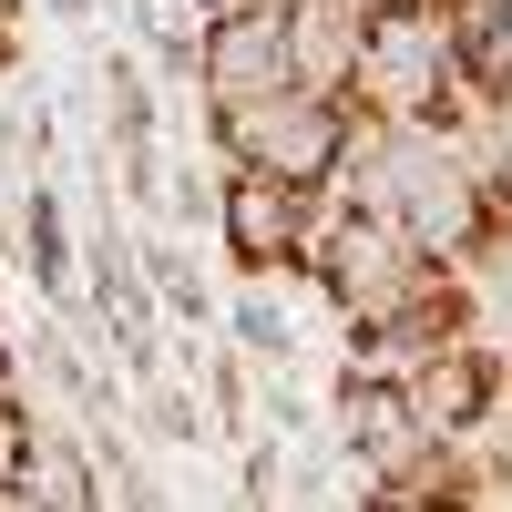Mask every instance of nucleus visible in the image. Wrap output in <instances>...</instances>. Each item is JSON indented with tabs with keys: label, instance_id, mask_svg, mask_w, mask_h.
Listing matches in <instances>:
<instances>
[{
	"label": "nucleus",
	"instance_id": "f257e3e1",
	"mask_svg": "<svg viewBox=\"0 0 512 512\" xmlns=\"http://www.w3.org/2000/svg\"><path fill=\"white\" fill-rule=\"evenodd\" d=\"M297 277H318V308H328L338 328H369V318L410 308V297L441 277V256L420 246L400 216L328 205V226H318V246H308V267H297Z\"/></svg>",
	"mask_w": 512,
	"mask_h": 512
},
{
	"label": "nucleus",
	"instance_id": "f03ea898",
	"mask_svg": "<svg viewBox=\"0 0 512 512\" xmlns=\"http://www.w3.org/2000/svg\"><path fill=\"white\" fill-rule=\"evenodd\" d=\"M338 144H349V103H338V93H308V82H267V93L205 103V154H216V164H256V175L328 185Z\"/></svg>",
	"mask_w": 512,
	"mask_h": 512
},
{
	"label": "nucleus",
	"instance_id": "7ed1b4c3",
	"mask_svg": "<svg viewBox=\"0 0 512 512\" xmlns=\"http://www.w3.org/2000/svg\"><path fill=\"white\" fill-rule=\"evenodd\" d=\"M328 226V185H297V175H256V164H216V205H205V236L236 277H297L308 246Z\"/></svg>",
	"mask_w": 512,
	"mask_h": 512
},
{
	"label": "nucleus",
	"instance_id": "20e7f679",
	"mask_svg": "<svg viewBox=\"0 0 512 512\" xmlns=\"http://www.w3.org/2000/svg\"><path fill=\"white\" fill-rule=\"evenodd\" d=\"M349 113H400V123H451V41L441 0H369Z\"/></svg>",
	"mask_w": 512,
	"mask_h": 512
},
{
	"label": "nucleus",
	"instance_id": "39448f33",
	"mask_svg": "<svg viewBox=\"0 0 512 512\" xmlns=\"http://www.w3.org/2000/svg\"><path fill=\"white\" fill-rule=\"evenodd\" d=\"M328 451L349 461V482L338 492H359L379 502V482H400L420 451H431V431H420V410L400 379H379V369H338L328 379Z\"/></svg>",
	"mask_w": 512,
	"mask_h": 512
},
{
	"label": "nucleus",
	"instance_id": "423d86ee",
	"mask_svg": "<svg viewBox=\"0 0 512 512\" xmlns=\"http://www.w3.org/2000/svg\"><path fill=\"white\" fill-rule=\"evenodd\" d=\"M400 390H410V410H420L431 441H472L482 420H492V400L512 390V369H502V349H492L482 328H461V338H441V349H420L400 369Z\"/></svg>",
	"mask_w": 512,
	"mask_h": 512
},
{
	"label": "nucleus",
	"instance_id": "0eeeda50",
	"mask_svg": "<svg viewBox=\"0 0 512 512\" xmlns=\"http://www.w3.org/2000/svg\"><path fill=\"white\" fill-rule=\"evenodd\" d=\"M287 82V31H277V0H216L195 31V93L205 103H236V93H267Z\"/></svg>",
	"mask_w": 512,
	"mask_h": 512
},
{
	"label": "nucleus",
	"instance_id": "6e6552de",
	"mask_svg": "<svg viewBox=\"0 0 512 512\" xmlns=\"http://www.w3.org/2000/svg\"><path fill=\"white\" fill-rule=\"evenodd\" d=\"M451 41V123L512 113V0H441Z\"/></svg>",
	"mask_w": 512,
	"mask_h": 512
},
{
	"label": "nucleus",
	"instance_id": "1a4fd4ad",
	"mask_svg": "<svg viewBox=\"0 0 512 512\" xmlns=\"http://www.w3.org/2000/svg\"><path fill=\"white\" fill-rule=\"evenodd\" d=\"M277 31H287V82H308V93H338V103H349L369 0H277Z\"/></svg>",
	"mask_w": 512,
	"mask_h": 512
},
{
	"label": "nucleus",
	"instance_id": "9d476101",
	"mask_svg": "<svg viewBox=\"0 0 512 512\" xmlns=\"http://www.w3.org/2000/svg\"><path fill=\"white\" fill-rule=\"evenodd\" d=\"M21 216H11V256H21V277L52 297V308H72V277H82V236H72V195H62V175L41 164V175L11 195Z\"/></svg>",
	"mask_w": 512,
	"mask_h": 512
},
{
	"label": "nucleus",
	"instance_id": "9b49d317",
	"mask_svg": "<svg viewBox=\"0 0 512 512\" xmlns=\"http://www.w3.org/2000/svg\"><path fill=\"white\" fill-rule=\"evenodd\" d=\"M134 267H144L154 308L175 318V328H205V338H216V287H205V267H195V246H185V236H144V246H134Z\"/></svg>",
	"mask_w": 512,
	"mask_h": 512
},
{
	"label": "nucleus",
	"instance_id": "f8f14e48",
	"mask_svg": "<svg viewBox=\"0 0 512 512\" xmlns=\"http://www.w3.org/2000/svg\"><path fill=\"white\" fill-rule=\"evenodd\" d=\"M216 328L236 338V349H256V359H297V318L277 308V277H236V297L216 308Z\"/></svg>",
	"mask_w": 512,
	"mask_h": 512
},
{
	"label": "nucleus",
	"instance_id": "ddd939ff",
	"mask_svg": "<svg viewBox=\"0 0 512 512\" xmlns=\"http://www.w3.org/2000/svg\"><path fill=\"white\" fill-rule=\"evenodd\" d=\"M103 134H113V154L154 144V82H144L134 52H103Z\"/></svg>",
	"mask_w": 512,
	"mask_h": 512
},
{
	"label": "nucleus",
	"instance_id": "4468645a",
	"mask_svg": "<svg viewBox=\"0 0 512 512\" xmlns=\"http://www.w3.org/2000/svg\"><path fill=\"white\" fill-rule=\"evenodd\" d=\"M195 400H205V431H216V441H246L256 431V390H246V359L236 349H216L195 369Z\"/></svg>",
	"mask_w": 512,
	"mask_h": 512
},
{
	"label": "nucleus",
	"instance_id": "2eb2a0df",
	"mask_svg": "<svg viewBox=\"0 0 512 512\" xmlns=\"http://www.w3.org/2000/svg\"><path fill=\"white\" fill-rule=\"evenodd\" d=\"M236 451H246V472H236V492H246V502H297V492H308V461H297V441L246 431Z\"/></svg>",
	"mask_w": 512,
	"mask_h": 512
},
{
	"label": "nucleus",
	"instance_id": "dca6fc26",
	"mask_svg": "<svg viewBox=\"0 0 512 512\" xmlns=\"http://www.w3.org/2000/svg\"><path fill=\"white\" fill-rule=\"evenodd\" d=\"M134 420L154 441H205V400L195 390H164V379H134Z\"/></svg>",
	"mask_w": 512,
	"mask_h": 512
},
{
	"label": "nucleus",
	"instance_id": "f3484780",
	"mask_svg": "<svg viewBox=\"0 0 512 512\" xmlns=\"http://www.w3.org/2000/svg\"><path fill=\"white\" fill-rule=\"evenodd\" d=\"M21 451H31V400H21V390H0V512H11V472H21Z\"/></svg>",
	"mask_w": 512,
	"mask_h": 512
},
{
	"label": "nucleus",
	"instance_id": "a211bd4d",
	"mask_svg": "<svg viewBox=\"0 0 512 512\" xmlns=\"http://www.w3.org/2000/svg\"><path fill=\"white\" fill-rule=\"evenodd\" d=\"M31 62V31H21V0H0V82Z\"/></svg>",
	"mask_w": 512,
	"mask_h": 512
},
{
	"label": "nucleus",
	"instance_id": "6ab92c4d",
	"mask_svg": "<svg viewBox=\"0 0 512 512\" xmlns=\"http://www.w3.org/2000/svg\"><path fill=\"white\" fill-rule=\"evenodd\" d=\"M41 11H52V31H82V21H93V0H41Z\"/></svg>",
	"mask_w": 512,
	"mask_h": 512
},
{
	"label": "nucleus",
	"instance_id": "aec40b11",
	"mask_svg": "<svg viewBox=\"0 0 512 512\" xmlns=\"http://www.w3.org/2000/svg\"><path fill=\"white\" fill-rule=\"evenodd\" d=\"M195 11H216V0H195Z\"/></svg>",
	"mask_w": 512,
	"mask_h": 512
}]
</instances>
